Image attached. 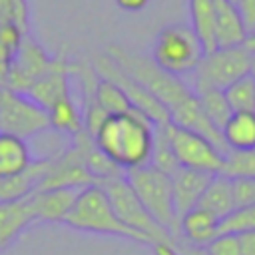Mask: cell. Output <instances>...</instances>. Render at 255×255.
I'll return each mask as SVG.
<instances>
[{"label": "cell", "mask_w": 255, "mask_h": 255, "mask_svg": "<svg viewBox=\"0 0 255 255\" xmlns=\"http://www.w3.org/2000/svg\"><path fill=\"white\" fill-rule=\"evenodd\" d=\"M94 104L102 110L104 116H116V114H126L129 110H133L128 96L124 94V90L106 78H100V82L96 86Z\"/></svg>", "instance_id": "cb8c5ba5"}, {"label": "cell", "mask_w": 255, "mask_h": 255, "mask_svg": "<svg viewBox=\"0 0 255 255\" xmlns=\"http://www.w3.org/2000/svg\"><path fill=\"white\" fill-rule=\"evenodd\" d=\"M64 225H68L76 231H82V233L114 235V237H124V239L147 245V241L139 233L131 231L118 219V215L100 183L86 185L78 191L74 205L64 219Z\"/></svg>", "instance_id": "3957f363"}, {"label": "cell", "mask_w": 255, "mask_h": 255, "mask_svg": "<svg viewBox=\"0 0 255 255\" xmlns=\"http://www.w3.org/2000/svg\"><path fill=\"white\" fill-rule=\"evenodd\" d=\"M255 231V203L235 207L219 223V233H247Z\"/></svg>", "instance_id": "4316f807"}, {"label": "cell", "mask_w": 255, "mask_h": 255, "mask_svg": "<svg viewBox=\"0 0 255 255\" xmlns=\"http://www.w3.org/2000/svg\"><path fill=\"white\" fill-rule=\"evenodd\" d=\"M235 207L255 203V179L251 177H231Z\"/></svg>", "instance_id": "f546056e"}, {"label": "cell", "mask_w": 255, "mask_h": 255, "mask_svg": "<svg viewBox=\"0 0 255 255\" xmlns=\"http://www.w3.org/2000/svg\"><path fill=\"white\" fill-rule=\"evenodd\" d=\"M193 92L197 94L199 98V104H201V110L205 114V118L221 131L223 124L227 122V118L231 116V108L225 100V94L223 90H217V88H193Z\"/></svg>", "instance_id": "d4e9b609"}, {"label": "cell", "mask_w": 255, "mask_h": 255, "mask_svg": "<svg viewBox=\"0 0 255 255\" xmlns=\"http://www.w3.org/2000/svg\"><path fill=\"white\" fill-rule=\"evenodd\" d=\"M70 78H72V62L64 54H60V56L52 58L48 70L28 90L26 96H30L34 102H38L48 112V108L54 102H58L60 98L72 94L70 92Z\"/></svg>", "instance_id": "7c38bea8"}, {"label": "cell", "mask_w": 255, "mask_h": 255, "mask_svg": "<svg viewBox=\"0 0 255 255\" xmlns=\"http://www.w3.org/2000/svg\"><path fill=\"white\" fill-rule=\"evenodd\" d=\"M245 46H247L249 52H251V76L255 78V34H249V36H247Z\"/></svg>", "instance_id": "836d02e7"}, {"label": "cell", "mask_w": 255, "mask_h": 255, "mask_svg": "<svg viewBox=\"0 0 255 255\" xmlns=\"http://www.w3.org/2000/svg\"><path fill=\"white\" fill-rule=\"evenodd\" d=\"M253 112H255V108H253Z\"/></svg>", "instance_id": "d590c367"}, {"label": "cell", "mask_w": 255, "mask_h": 255, "mask_svg": "<svg viewBox=\"0 0 255 255\" xmlns=\"http://www.w3.org/2000/svg\"><path fill=\"white\" fill-rule=\"evenodd\" d=\"M203 54L205 52L189 26L171 24L157 34L151 50V62L161 72L181 78L195 72Z\"/></svg>", "instance_id": "8992f818"}, {"label": "cell", "mask_w": 255, "mask_h": 255, "mask_svg": "<svg viewBox=\"0 0 255 255\" xmlns=\"http://www.w3.org/2000/svg\"><path fill=\"white\" fill-rule=\"evenodd\" d=\"M231 112H253L255 108V78L249 74L223 90Z\"/></svg>", "instance_id": "484cf974"}, {"label": "cell", "mask_w": 255, "mask_h": 255, "mask_svg": "<svg viewBox=\"0 0 255 255\" xmlns=\"http://www.w3.org/2000/svg\"><path fill=\"white\" fill-rule=\"evenodd\" d=\"M189 18L191 30L199 40L203 52L217 48L215 44V10L213 0H189Z\"/></svg>", "instance_id": "603a6c76"}, {"label": "cell", "mask_w": 255, "mask_h": 255, "mask_svg": "<svg viewBox=\"0 0 255 255\" xmlns=\"http://www.w3.org/2000/svg\"><path fill=\"white\" fill-rule=\"evenodd\" d=\"M245 24L247 34H255V0H231Z\"/></svg>", "instance_id": "4dcf8cb0"}, {"label": "cell", "mask_w": 255, "mask_h": 255, "mask_svg": "<svg viewBox=\"0 0 255 255\" xmlns=\"http://www.w3.org/2000/svg\"><path fill=\"white\" fill-rule=\"evenodd\" d=\"M78 187H54L38 189L28 199L36 217V223H64L68 211L74 205Z\"/></svg>", "instance_id": "4fadbf2b"}, {"label": "cell", "mask_w": 255, "mask_h": 255, "mask_svg": "<svg viewBox=\"0 0 255 255\" xmlns=\"http://www.w3.org/2000/svg\"><path fill=\"white\" fill-rule=\"evenodd\" d=\"M219 223L221 219L217 215L195 207L179 217V237L195 245H207L219 233Z\"/></svg>", "instance_id": "ac0fdd59"}, {"label": "cell", "mask_w": 255, "mask_h": 255, "mask_svg": "<svg viewBox=\"0 0 255 255\" xmlns=\"http://www.w3.org/2000/svg\"><path fill=\"white\" fill-rule=\"evenodd\" d=\"M116 4L124 12H141L149 4V0H116Z\"/></svg>", "instance_id": "1f68e13d"}, {"label": "cell", "mask_w": 255, "mask_h": 255, "mask_svg": "<svg viewBox=\"0 0 255 255\" xmlns=\"http://www.w3.org/2000/svg\"><path fill=\"white\" fill-rule=\"evenodd\" d=\"M153 253H155V255H177L175 249H173V245H169V243L153 245Z\"/></svg>", "instance_id": "e575fe53"}, {"label": "cell", "mask_w": 255, "mask_h": 255, "mask_svg": "<svg viewBox=\"0 0 255 255\" xmlns=\"http://www.w3.org/2000/svg\"><path fill=\"white\" fill-rule=\"evenodd\" d=\"M96 183L94 177L88 173L80 149L70 143L64 151L56 153L50 157V165L48 171L42 179V183L38 185V189H54V187H86ZM36 189V191H38Z\"/></svg>", "instance_id": "8fae6325"}, {"label": "cell", "mask_w": 255, "mask_h": 255, "mask_svg": "<svg viewBox=\"0 0 255 255\" xmlns=\"http://www.w3.org/2000/svg\"><path fill=\"white\" fill-rule=\"evenodd\" d=\"M0 24H2V22H0Z\"/></svg>", "instance_id": "8d00e7d4"}, {"label": "cell", "mask_w": 255, "mask_h": 255, "mask_svg": "<svg viewBox=\"0 0 255 255\" xmlns=\"http://www.w3.org/2000/svg\"><path fill=\"white\" fill-rule=\"evenodd\" d=\"M251 74V52L245 46L215 48L205 52L199 66L193 72V88H217L225 90L233 82Z\"/></svg>", "instance_id": "ba28073f"}, {"label": "cell", "mask_w": 255, "mask_h": 255, "mask_svg": "<svg viewBox=\"0 0 255 255\" xmlns=\"http://www.w3.org/2000/svg\"><path fill=\"white\" fill-rule=\"evenodd\" d=\"M36 223L30 199L0 203V253L8 249L30 225Z\"/></svg>", "instance_id": "2e32d148"}, {"label": "cell", "mask_w": 255, "mask_h": 255, "mask_svg": "<svg viewBox=\"0 0 255 255\" xmlns=\"http://www.w3.org/2000/svg\"><path fill=\"white\" fill-rule=\"evenodd\" d=\"M48 129L50 120L46 108L22 92L8 86L0 88V131L28 139Z\"/></svg>", "instance_id": "9c48e42d"}, {"label": "cell", "mask_w": 255, "mask_h": 255, "mask_svg": "<svg viewBox=\"0 0 255 255\" xmlns=\"http://www.w3.org/2000/svg\"><path fill=\"white\" fill-rule=\"evenodd\" d=\"M205 247L209 255H243L237 233H217Z\"/></svg>", "instance_id": "f1b7e54d"}, {"label": "cell", "mask_w": 255, "mask_h": 255, "mask_svg": "<svg viewBox=\"0 0 255 255\" xmlns=\"http://www.w3.org/2000/svg\"><path fill=\"white\" fill-rule=\"evenodd\" d=\"M100 185L104 187L118 219L129 227L131 231L139 233L149 247L153 245H159V243H169V245H175V237L165 231L149 213L147 209L141 205V201L137 199V195L133 193V189L129 187L126 175H114V177H108L104 181H100Z\"/></svg>", "instance_id": "5b68a950"}, {"label": "cell", "mask_w": 255, "mask_h": 255, "mask_svg": "<svg viewBox=\"0 0 255 255\" xmlns=\"http://www.w3.org/2000/svg\"><path fill=\"white\" fill-rule=\"evenodd\" d=\"M129 187L147 209V213L175 239L179 237V217L173 205L171 191V175L161 171L159 167L147 163L143 167H135L124 173Z\"/></svg>", "instance_id": "277c9868"}, {"label": "cell", "mask_w": 255, "mask_h": 255, "mask_svg": "<svg viewBox=\"0 0 255 255\" xmlns=\"http://www.w3.org/2000/svg\"><path fill=\"white\" fill-rule=\"evenodd\" d=\"M108 56L126 74H129L133 80H137L165 108L171 124H175L179 128L193 129L197 133H203L219 149H223L227 153L221 131L205 118L197 94L181 78L161 72L151 60H147L139 54H133L118 44H112L108 48Z\"/></svg>", "instance_id": "6da1fadb"}, {"label": "cell", "mask_w": 255, "mask_h": 255, "mask_svg": "<svg viewBox=\"0 0 255 255\" xmlns=\"http://www.w3.org/2000/svg\"><path fill=\"white\" fill-rule=\"evenodd\" d=\"M48 120H50V129L62 133V135H78L84 131V116L80 106L74 102L72 94L60 98L48 108Z\"/></svg>", "instance_id": "44dd1931"}, {"label": "cell", "mask_w": 255, "mask_h": 255, "mask_svg": "<svg viewBox=\"0 0 255 255\" xmlns=\"http://www.w3.org/2000/svg\"><path fill=\"white\" fill-rule=\"evenodd\" d=\"M34 161L26 139L0 131V177L22 173Z\"/></svg>", "instance_id": "ffe728a7"}, {"label": "cell", "mask_w": 255, "mask_h": 255, "mask_svg": "<svg viewBox=\"0 0 255 255\" xmlns=\"http://www.w3.org/2000/svg\"><path fill=\"white\" fill-rule=\"evenodd\" d=\"M211 179H213L211 173L185 169V167H179L171 175V191H173V205L177 217L199 205V199L205 193Z\"/></svg>", "instance_id": "5bb4252c"}, {"label": "cell", "mask_w": 255, "mask_h": 255, "mask_svg": "<svg viewBox=\"0 0 255 255\" xmlns=\"http://www.w3.org/2000/svg\"><path fill=\"white\" fill-rule=\"evenodd\" d=\"M239 241H241V253L243 255H255V231L241 233Z\"/></svg>", "instance_id": "d6a6232c"}, {"label": "cell", "mask_w": 255, "mask_h": 255, "mask_svg": "<svg viewBox=\"0 0 255 255\" xmlns=\"http://www.w3.org/2000/svg\"><path fill=\"white\" fill-rule=\"evenodd\" d=\"M223 175L255 179V147L247 151H229L225 157Z\"/></svg>", "instance_id": "83f0119b"}, {"label": "cell", "mask_w": 255, "mask_h": 255, "mask_svg": "<svg viewBox=\"0 0 255 255\" xmlns=\"http://www.w3.org/2000/svg\"><path fill=\"white\" fill-rule=\"evenodd\" d=\"M165 139H167L169 151L179 167L195 169V171H203V173H211V175L223 173L227 153L223 149H219L203 133L169 124L165 128Z\"/></svg>", "instance_id": "52a82bcc"}, {"label": "cell", "mask_w": 255, "mask_h": 255, "mask_svg": "<svg viewBox=\"0 0 255 255\" xmlns=\"http://www.w3.org/2000/svg\"><path fill=\"white\" fill-rule=\"evenodd\" d=\"M50 62H52V56H48L46 50L38 42H34L32 38L26 36L10 62L6 86L16 92L28 94V90L48 70Z\"/></svg>", "instance_id": "30bf717a"}, {"label": "cell", "mask_w": 255, "mask_h": 255, "mask_svg": "<svg viewBox=\"0 0 255 255\" xmlns=\"http://www.w3.org/2000/svg\"><path fill=\"white\" fill-rule=\"evenodd\" d=\"M221 137L229 151H247L255 147V112H231L221 128Z\"/></svg>", "instance_id": "d6986e66"}, {"label": "cell", "mask_w": 255, "mask_h": 255, "mask_svg": "<svg viewBox=\"0 0 255 255\" xmlns=\"http://www.w3.org/2000/svg\"><path fill=\"white\" fill-rule=\"evenodd\" d=\"M215 10V44L217 48L241 46L247 40L245 24L231 0H213Z\"/></svg>", "instance_id": "e0dca14e"}, {"label": "cell", "mask_w": 255, "mask_h": 255, "mask_svg": "<svg viewBox=\"0 0 255 255\" xmlns=\"http://www.w3.org/2000/svg\"><path fill=\"white\" fill-rule=\"evenodd\" d=\"M50 157L52 155L36 157L30 163V167L24 169L22 173H16L10 177H0V203L22 201V199L30 197L42 183V179L48 171V165H50Z\"/></svg>", "instance_id": "9a60e30c"}, {"label": "cell", "mask_w": 255, "mask_h": 255, "mask_svg": "<svg viewBox=\"0 0 255 255\" xmlns=\"http://www.w3.org/2000/svg\"><path fill=\"white\" fill-rule=\"evenodd\" d=\"M197 207L211 211L219 219H223L225 215H229L235 209V197H233V181H231V177H227L223 173L213 175V179L209 181V185H207L205 193L201 195Z\"/></svg>", "instance_id": "7402d4cb"}, {"label": "cell", "mask_w": 255, "mask_h": 255, "mask_svg": "<svg viewBox=\"0 0 255 255\" xmlns=\"http://www.w3.org/2000/svg\"><path fill=\"white\" fill-rule=\"evenodd\" d=\"M92 137L98 149L124 173L151 163L155 126L137 110L106 116Z\"/></svg>", "instance_id": "7a4b0ae2"}]
</instances>
